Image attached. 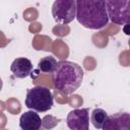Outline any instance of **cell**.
I'll return each mask as SVG.
<instances>
[{
    "label": "cell",
    "mask_w": 130,
    "mask_h": 130,
    "mask_svg": "<svg viewBox=\"0 0 130 130\" xmlns=\"http://www.w3.org/2000/svg\"><path fill=\"white\" fill-rule=\"evenodd\" d=\"M54 98L51 90L42 85L27 89L25 106L36 112H47L53 107Z\"/></svg>",
    "instance_id": "obj_3"
},
{
    "label": "cell",
    "mask_w": 130,
    "mask_h": 130,
    "mask_svg": "<svg viewBox=\"0 0 130 130\" xmlns=\"http://www.w3.org/2000/svg\"><path fill=\"white\" fill-rule=\"evenodd\" d=\"M83 74V69L77 63L59 61L52 73V81L56 89L63 93H72L81 85Z\"/></svg>",
    "instance_id": "obj_2"
},
{
    "label": "cell",
    "mask_w": 130,
    "mask_h": 130,
    "mask_svg": "<svg viewBox=\"0 0 130 130\" xmlns=\"http://www.w3.org/2000/svg\"><path fill=\"white\" fill-rule=\"evenodd\" d=\"M57 61L53 56L42 58L38 63V69L43 73H53L57 67Z\"/></svg>",
    "instance_id": "obj_11"
},
{
    "label": "cell",
    "mask_w": 130,
    "mask_h": 130,
    "mask_svg": "<svg viewBox=\"0 0 130 130\" xmlns=\"http://www.w3.org/2000/svg\"><path fill=\"white\" fill-rule=\"evenodd\" d=\"M106 6L111 21L118 25L130 24V1L107 0Z\"/></svg>",
    "instance_id": "obj_4"
},
{
    "label": "cell",
    "mask_w": 130,
    "mask_h": 130,
    "mask_svg": "<svg viewBox=\"0 0 130 130\" xmlns=\"http://www.w3.org/2000/svg\"><path fill=\"white\" fill-rule=\"evenodd\" d=\"M19 127L21 130H40L42 119L36 111L24 112L19 118Z\"/></svg>",
    "instance_id": "obj_8"
},
{
    "label": "cell",
    "mask_w": 130,
    "mask_h": 130,
    "mask_svg": "<svg viewBox=\"0 0 130 130\" xmlns=\"http://www.w3.org/2000/svg\"><path fill=\"white\" fill-rule=\"evenodd\" d=\"M108 117H109V115L105 110H103L101 108H95L91 112L90 122L95 129H103V126H104L105 122L107 121Z\"/></svg>",
    "instance_id": "obj_10"
},
{
    "label": "cell",
    "mask_w": 130,
    "mask_h": 130,
    "mask_svg": "<svg viewBox=\"0 0 130 130\" xmlns=\"http://www.w3.org/2000/svg\"><path fill=\"white\" fill-rule=\"evenodd\" d=\"M52 16L61 24H67L76 18L75 0H56L52 5Z\"/></svg>",
    "instance_id": "obj_5"
},
{
    "label": "cell",
    "mask_w": 130,
    "mask_h": 130,
    "mask_svg": "<svg viewBox=\"0 0 130 130\" xmlns=\"http://www.w3.org/2000/svg\"><path fill=\"white\" fill-rule=\"evenodd\" d=\"M10 70L16 78H25L31 74L32 64L27 58H16L11 63Z\"/></svg>",
    "instance_id": "obj_9"
},
{
    "label": "cell",
    "mask_w": 130,
    "mask_h": 130,
    "mask_svg": "<svg viewBox=\"0 0 130 130\" xmlns=\"http://www.w3.org/2000/svg\"><path fill=\"white\" fill-rule=\"evenodd\" d=\"M102 130H130V113L119 112L109 116Z\"/></svg>",
    "instance_id": "obj_7"
},
{
    "label": "cell",
    "mask_w": 130,
    "mask_h": 130,
    "mask_svg": "<svg viewBox=\"0 0 130 130\" xmlns=\"http://www.w3.org/2000/svg\"><path fill=\"white\" fill-rule=\"evenodd\" d=\"M123 32L127 36H130V24H125L123 25Z\"/></svg>",
    "instance_id": "obj_12"
},
{
    "label": "cell",
    "mask_w": 130,
    "mask_h": 130,
    "mask_svg": "<svg viewBox=\"0 0 130 130\" xmlns=\"http://www.w3.org/2000/svg\"><path fill=\"white\" fill-rule=\"evenodd\" d=\"M67 127L70 130H89V113L87 108L74 109L66 118Z\"/></svg>",
    "instance_id": "obj_6"
},
{
    "label": "cell",
    "mask_w": 130,
    "mask_h": 130,
    "mask_svg": "<svg viewBox=\"0 0 130 130\" xmlns=\"http://www.w3.org/2000/svg\"><path fill=\"white\" fill-rule=\"evenodd\" d=\"M76 19L84 27L101 29L109 22V14L104 0H77Z\"/></svg>",
    "instance_id": "obj_1"
}]
</instances>
